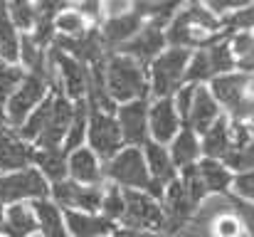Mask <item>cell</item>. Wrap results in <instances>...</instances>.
<instances>
[{"instance_id": "44dd1931", "label": "cell", "mask_w": 254, "mask_h": 237, "mask_svg": "<svg viewBox=\"0 0 254 237\" xmlns=\"http://www.w3.org/2000/svg\"><path fill=\"white\" fill-rule=\"evenodd\" d=\"M32 158H35V151H30L22 141H17V136L10 134L5 124H0V170L25 168L27 160Z\"/></svg>"}, {"instance_id": "277c9868", "label": "cell", "mask_w": 254, "mask_h": 237, "mask_svg": "<svg viewBox=\"0 0 254 237\" xmlns=\"http://www.w3.org/2000/svg\"><path fill=\"white\" fill-rule=\"evenodd\" d=\"M188 65H190V47L170 45L166 52H161L153 60V70H151L153 94L158 99H166L170 94H175L180 89V84L185 81Z\"/></svg>"}, {"instance_id": "8992f818", "label": "cell", "mask_w": 254, "mask_h": 237, "mask_svg": "<svg viewBox=\"0 0 254 237\" xmlns=\"http://www.w3.org/2000/svg\"><path fill=\"white\" fill-rule=\"evenodd\" d=\"M146 163H148V160L141 156L138 149H126V151H121L119 156H114V160H111L109 168H106V173H109L116 183H121V185H126V188H148V190H151L153 175L148 173V165H146Z\"/></svg>"}, {"instance_id": "ffe728a7", "label": "cell", "mask_w": 254, "mask_h": 237, "mask_svg": "<svg viewBox=\"0 0 254 237\" xmlns=\"http://www.w3.org/2000/svg\"><path fill=\"white\" fill-rule=\"evenodd\" d=\"M180 111L178 106L170 101L168 96L166 99H158L148 114V124H151V131H153V139L158 144H166V141H173L178 136V129H180Z\"/></svg>"}, {"instance_id": "74e56055", "label": "cell", "mask_w": 254, "mask_h": 237, "mask_svg": "<svg viewBox=\"0 0 254 237\" xmlns=\"http://www.w3.org/2000/svg\"><path fill=\"white\" fill-rule=\"evenodd\" d=\"M202 2H205L217 17H225V15H230V12H235V10L250 5L254 0H202Z\"/></svg>"}, {"instance_id": "2e32d148", "label": "cell", "mask_w": 254, "mask_h": 237, "mask_svg": "<svg viewBox=\"0 0 254 237\" xmlns=\"http://www.w3.org/2000/svg\"><path fill=\"white\" fill-rule=\"evenodd\" d=\"M50 60L60 67V72H62V79H64V84H67V91L72 94V96H82V91H84L86 86H89V77H91V67H86V62L82 60H77L74 55H69V52H64V50H60L57 45L52 47V52H50Z\"/></svg>"}, {"instance_id": "6da1fadb", "label": "cell", "mask_w": 254, "mask_h": 237, "mask_svg": "<svg viewBox=\"0 0 254 237\" xmlns=\"http://www.w3.org/2000/svg\"><path fill=\"white\" fill-rule=\"evenodd\" d=\"M222 32H225L222 20H217V15L202 0H190L170 20V27H168V32H166V37H168V45L202 47L207 42L220 40Z\"/></svg>"}, {"instance_id": "83f0119b", "label": "cell", "mask_w": 254, "mask_h": 237, "mask_svg": "<svg viewBox=\"0 0 254 237\" xmlns=\"http://www.w3.org/2000/svg\"><path fill=\"white\" fill-rule=\"evenodd\" d=\"M69 170H72V178L84 183V185H94L99 183V163L91 151L86 149H74L72 158H69Z\"/></svg>"}, {"instance_id": "7a4b0ae2", "label": "cell", "mask_w": 254, "mask_h": 237, "mask_svg": "<svg viewBox=\"0 0 254 237\" xmlns=\"http://www.w3.org/2000/svg\"><path fill=\"white\" fill-rule=\"evenodd\" d=\"M72 121H74L72 104L62 94H55L42 101V106L32 114V119H27L20 134L25 139H35L42 149H57Z\"/></svg>"}, {"instance_id": "9c48e42d", "label": "cell", "mask_w": 254, "mask_h": 237, "mask_svg": "<svg viewBox=\"0 0 254 237\" xmlns=\"http://www.w3.org/2000/svg\"><path fill=\"white\" fill-rule=\"evenodd\" d=\"M197 200L190 195L183 180H173L166 190V235H175L183 225L190 223V218L197 210Z\"/></svg>"}, {"instance_id": "60d3db41", "label": "cell", "mask_w": 254, "mask_h": 237, "mask_svg": "<svg viewBox=\"0 0 254 237\" xmlns=\"http://www.w3.org/2000/svg\"><path fill=\"white\" fill-rule=\"evenodd\" d=\"M64 0H37V20H55Z\"/></svg>"}, {"instance_id": "f1b7e54d", "label": "cell", "mask_w": 254, "mask_h": 237, "mask_svg": "<svg viewBox=\"0 0 254 237\" xmlns=\"http://www.w3.org/2000/svg\"><path fill=\"white\" fill-rule=\"evenodd\" d=\"M35 213H37V220H40V230L45 237H69L62 228V218H60V210L55 205H50L45 198H37L35 200Z\"/></svg>"}, {"instance_id": "7bdbcfd3", "label": "cell", "mask_w": 254, "mask_h": 237, "mask_svg": "<svg viewBox=\"0 0 254 237\" xmlns=\"http://www.w3.org/2000/svg\"><path fill=\"white\" fill-rule=\"evenodd\" d=\"M104 7L111 15H124V12H131L136 7V0H104Z\"/></svg>"}, {"instance_id": "d6986e66", "label": "cell", "mask_w": 254, "mask_h": 237, "mask_svg": "<svg viewBox=\"0 0 254 237\" xmlns=\"http://www.w3.org/2000/svg\"><path fill=\"white\" fill-rule=\"evenodd\" d=\"M220 119V101L215 99L212 89L205 86H195V96H192V106L188 114V126L195 129V134H205L215 121Z\"/></svg>"}, {"instance_id": "7c38bea8", "label": "cell", "mask_w": 254, "mask_h": 237, "mask_svg": "<svg viewBox=\"0 0 254 237\" xmlns=\"http://www.w3.org/2000/svg\"><path fill=\"white\" fill-rule=\"evenodd\" d=\"M166 42H168V37H166V32L161 30V25L146 22L131 40H126V42L119 47V52H121V55H128V57H133V60H138L141 65H146V62L156 60V57L163 52Z\"/></svg>"}, {"instance_id": "b9f144b4", "label": "cell", "mask_w": 254, "mask_h": 237, "mask_svg": "<svg viewBox=\"0 0 254 237\" xmlns=\"http://www.w3.org/2000/svg\"><path fill=\"white\" fill-rule=\"evenodd\" d=\"M79 12L84 15L86 20L99 22L101 12H104V0H79Z\"/></svg>"}, {"instance_id": "ee69618b", "label": "cell", "mask_w": 254, "mask_h": 237, "mask_svg": "<svg viewBox=\"0 0 254 237\" xmlns=\"http://www.w3.org/2000/svg\"><path fill=\"white\" fill-rule=\"evenodd\" d=\"M116 237H158V235H151V233H141V230H133V228H128V230L119 233Z\"/></svg>"}, {"instance_id": "4dcf8cb0", "label": "cell", "mask_w": 254, "mask_h": 237, "mask_svg": "<svg viewBox=\"0 0 254 237\" xmlns=\"http://www.w3.org/2000/svg\"><path fill=\"white\" fill-rule=\"evenodd\" d=\"M84 20L86 17L79 12V7L77 10L67 7V10H60L57 12L55 27L60 30V35H82L84 32Z\"/></svg>"}, {"instance_id": "e0dca14e", "label": "cell", "mask_w": 254, "mask_h": 237, "mask_svg": "<svg viewBox=\"0 0 254 237\" xmlns=\"http://www.w3.org/2000/svg\"><path fill=\"white\" fill-rule=\"evenodd\" d=\"M146 160H148V168H151V175H153V185H151V193L153 198H163L166 188L175 180V163L173 156L163 149V144L158 141H148L146 144Z\"/></svg>"}, {"instance_id": "4316f807", "label": "cell", "mask_w": 254, "mask_h": 237, "mask_svg": "<svg viewBox=\"0 0 254 237\" xmlns=\"http://www.w3.org/2000/svg\"><path fill=\"white\" fill-rule=\"evenodd\" d=\"M67 223L74 237H104L106 233H111V218H94V215H82L69 210Z\"/></svg>"}, {"instance_id": "1f68e13d", "label": "cell", "mask_w": 254, "mask_h": 237, "mask_svg": "<svg viewBox=\"0 0 254 237\" xmlns=\"http://www.w3.org/2000/svg\"><path fill=\"white\" fill-rule=\"evenodd\" d=\"M222 20V27L225 32H240V30H254V2L220 17Z\"/></svg>"}, {"instance_id": "ba28073f", "label": "cell", "mask_w": 254, "mask_h": 237, "mask_svg": "<svg viewBox=\"0 0 254 237\" xmlns=\"http://www.w3.org/2000/svg\"><path fill=\"white\" fill-rule=\"evenodd\" d=\"M89 141L94 146V151L101 158H114L119 151L124 136H121V126L99 106H94L89 101Z\"/></svg>"}, {"instance_id": "52a82bcc", "label": "cell", "mask_w": 254, "mask_h": 237, "mask_svg": "<svg viewBox=\"0 0 254 237\" xmlns=\"http://www.w3.org/2000/svg\"><path fill=\"white\" fill-rule=\"evenodd\" d=\"M126 195V210L121 215V220L133 228V230H146V228H156V230H166V210H161V205L136 190H124Z\"/></svg>"}, {"instance_id": "f6af8a7d", "label": "cell", "mask_w": 254, "mask_h": 237, "mask_svg": "<svg viewBox=\"0 0 254 237\" xmlns=\"http://www.w3.org/2000/svg\"><path fill=\"white\" fill-rule=\"evenodd\" d=\"M2 225H5V215H2V203H0V230H2Z\"/></svg>"}, {"instance_id": "f546056e", "label": "cell", "mask_w": 254, "mask_h": 237, "mask_svg": "<svg viewBox=\"0 0 254 237\" xmlns=\"http://www.w3.org/2000/svg\"><path fill=\"white\" fill-rule=\"evenodd\" d=\"M32 160H37V165L42 168V173L47 178H52L55 183L57 180H64L67 175V160H64V154L57 151V149H42L37 151Z\"/></svg>"}, {"instance_id": "ac0fdd59", "label": "cell", "mask_w": 254, "mask_h": 237, "mask_svg": "<svg viewBox=\"0 0 254 237\" xmlns=\"http://www.w3.org/2000/svg\"><path fill=\"white\" fill-rule=\"evenodd\" d=\"M143 15L133 7L131 12H124V15H111L106 20V25L101 27V35H104V42L109 50H119L126 40H131L141 27H143Z\"/></svg>"}, {"instance_id": "8d00e7d4", "label": "cell", "mask_w": 254, "mask_h": 237, "mask_svg": "<svg viewBox=\"0 0 254 237\" xmlns=\"http://www.w3.org/2000/svg\"><path fill=\"white\" fill-rule=\"evenodd\" d=\"M86 106L84 101L79 99V106L74 111V121H72V129H69V136H67V151H74L82 141V134H84V121H86Z\"/></svg>"}, {"instance_id": "7402d4cb", "label": "cell", "mask_w": 254, "mask_h": 237, "mask_svg": "<svg viewBox=\"0 0 254 237\" xmlns=\"http://www.w3.org/2000/svg\"><path fill=\"white\" fill-rule=\"evenodd\" d=\"M235 144V134H232V126L227 119H217L207 131H205V139H202V154L207 158H222L227 156V151L232 149Z\"/></svg>"}, {"instance_id": "5b68a950", "label": "cell", "mask_w": 254, "mask_h": 237, "mask_svg": "<svg viewBox=\"0 0 254 237\" xmlns=\"http://www.w3.org/2000/svg\"><path fill=\"white\" fill-rule=\"evenodd\" d=\"M232 67H235L232 45L222 42V40H215V42H207V45L197 47V52L190 57L185 81L197 84L202 79H215L220 75H227Z\"/></svg>"}, {"instance_id": "cb8c5ba5", "label": "cell", "mask_w": 254, "mask_h": 237, "mask_svg": "<svg viewBox=\"0 0 254 237\" xmlns=\"http://www.w3.org/2000/svg\"><path fill=\"white\" fill-rule=\"evenodd\" d=\"M37 228H40V220H37L35 208L30 210L27 205H12L5 215L2 233L10 237H30Z\"/></svg>"}, {"instance_id": "3957f363", "label": "cell", "mask_w": 254, "mask_h": 237, "mask_svg": "<svg viewBox=\"0 0 254 237\" xmlns=\"http://www.w3.org/2000/svg\"><path fill=\"white\" fill-rule=\"evenodd\" d=\"M106 84L114 99H146V77L143 65L128 55L109 57L106 62Z\"/></svg>"}, {"instance_id": "603a6c76", "label": "cell", "mask_w": 254, "mask_h": 237, "mask_svg": "<svg viewBox=\"0 0 254 237\" xmlns=\"http://www.w3.org/2000/svg\"><path fill=\"white\" fill-rule=\"evenodd\" d=\"M205 188H207V195H217V193H227L230 185H235L232 175H230V168L220 163V158H202L200 163H195Z\"/></svg>"}, {"instance_id": "9a60e30c", "label": "cell", "mask_w": 254, "mask_h": 237, "mask_svg": "<svg viewBox=\"0 0 254 237\" xmlns=\"http://www.w3.org/2000/svg\"><path fill=\"white\" fill-rule=\"evenodd\" d=\"M55 198L64 208H82V210H96L101 208L104 193L96 185H84L79 180H57L55 183Z\"/></svg>"}, {"instance_id": "4fadbf2b", "label": "cell", "mask_w": 254, "mask_h": 237, "mask_svg": "<svg viewBox=\"0 0 254 237\" xmlns=\"http://www.w3.org/2000/svg\"><path fill=\"white\" fill-rule=\"evenodd\" d=\"M20 198H47V185L37 170L22 168L15 175L0 178V203L20 200Z\"/></svg>"}, {"instance_id": "d590c367", "label": "cell", "mask_w": 254, "mask_h": 237, "mask_svg": "<svg viewBox=\"0 0 254 237\" xmlns=\"http://www.w3.org/2000/svg\"><path fill=\"white\" fill-rule=\"evenodd\" d=\"M22 79H25L22 70L10 67V65H5V60H0V104H2V99H5Z\"/></svg>"}, {"instance_id": "ab89813d", "label": "cell", "mask_w": 254, "mask_h": 237, "mask_svg": "<svg viewBox=\"0 0 254 237\" xmlns=\"http://www.w3.org/2000/svg\"><path fill=\"white\" fill-rule=\"evenodd\" d=\"M235 203H237V210H240V215L245 220V228H247L250 237H254V203L240 198V195H235Z\"/></svg>"}, {"instance_id": "8fae6325", "label": "cell", "mask_w": 254, "mask_h": 237, "mask_svg": "<svg viewBox=\"0 0 254 237\" xmlns=\"http://www.w3.org/2000/svg\"><path fill=\"white\" fill-rule=\"evenodd\" d=\"M47 79H50V72H30L27 77L22 79V86L12 94V99L7 104V119H10V124H22L25 121L27 111L45 96Z\"/></svg>"}, {"instance_id": "30bf717a", "label": "cell", "mask_w": 254, "mask_h": 237, "mask_svg": "<svg viewBox=\"0 0 254 237\" xmlns=\"http://www.w3.org/2000/svg\"><path fill=\"white\" fill-rule=\"evenodd\" d=\"M57 47L74 55L77 60H82L86 65H99L106 60V42H104V35L101 30L91 27V30H84L82 35H60L57 37Z\"/></svg>"}, {"instance_id": "d6a6232c", "label": "cell", "mask_w": 254, "mask_h": 237, "mask_svg": "<svg viewBox=\"0 0 254 237\" xmlns=\"http://www.w3.org/2000/svg\"><path fill=\"white\" fill-rule=\"evenodd\" d=\"M10 15H12L15 25L27 30L37 20V5H32V0H10Z\"/></svg>"}, {"instance_id": "5bb4252c", "label": "cell", "mask_w": 254, "mask_h": 237, "mask_svg": "<svg viewBox=\"0 0 254 237\" xmlns=\"http://www.w3.org/2000/svg\"><path fill=\"white\" fill-rule=\"evenodd\" d=\"M121 136L128 144H148V104L146 99H133L119 109Z\"/></svg>"}, {"instance_id": "f35d334b", "label": "cell", "mask_w": 254, "mask_h": 237, "mask_svg": "<svg viewBox=\"0 0 254 237\" xmlns=\"http://www.w3.org/2000/svg\"><path fill=\"white\" fill-rule=\"evenodd\" d=\"M235 190H237L240 198L254 203V170L240 173V178H235Z\"/></svg>"}, {"instance_id": "484cf974", "label": "cell", "mask_w": 254, "mask_h": 237, "mask_svg": "<svg viewBox=\"0 0 254 237\" xmlns=\"http://www.w3.org/2000/svg\"><path fill=\"white\" fill-rule=\"evenodd\" d=\"M17 52H20V42L15 35L10 5H7V0H0V60L12 62V60H17Z\"/></svg>"}, {"instance_id": "d4e9b609", "label": "cell", "mask_w": 254, "mask_h": 237, "mask_svg": "<svg viewBox=\"0 0 254 237\" xmlns=\"http://www.w3.org/2000/svg\"><path fill=\"white\" fill-rule=\"evenodd\" d=\"M197 154H200V144L195 139V129L192 126L180 129V134L173 139V149H170L173 163L178 168H190V165H195Z\"/></svg>"}, {"instance_id": "e575fe53", "label": "cell", "mask_w": 254, "mask_h": 237, "mask_svg": "<svg viewBox=\"0 0 254 237\" xmlns=\"http://www.w3.org/2000/svg\"><path fill=\"white\" fill-rule=\"evenodd\" d=\"M101 210H104L106 218H121L124 210H126V195H124V190L109 188L106 195H104V200H101Z\"/></svg>"}, {"instance_id": "836d02e7", "label": "cell", "mask_w": 254, "mask_h": 237, "mask_svg": "<svg viewBox=\"0 0 254 237\" xmlns=\"http://www.w3.org/2000/svg\"><path fill=\"white\" fill-rule=\"evenodd\" d=\"M20 47H22V60H25V65H27L30 72H47L45 55H42L45 47H40L32 37H22V45Z\"/></svg>"}]
</instances>
